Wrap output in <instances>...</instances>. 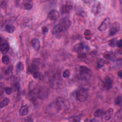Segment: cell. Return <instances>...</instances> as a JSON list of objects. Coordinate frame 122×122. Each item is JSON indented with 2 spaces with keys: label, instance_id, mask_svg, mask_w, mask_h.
Instances as JSON below:
<instances>
[{
  "label": "cell",
  "instance_id": "cell-3",
  "mask_svg": "<svg viewBox=\"0 0 122 122\" xmlns=\"http://www.w3.org/2000/svg\"><path fill=\"white\" fill-rule=\"evenodd\" d=\"M88 90L84 87L79 88L76 93V96L77 99L80 102H84L88 97Z\"/></svg>",
  "mask_w": 122,
  "mask_h": 122
},
{
  "label": "cell",
  "instance_id": "cell-7",
  "mask_svg": "<svg viewBox=\"0 0 122 122\" xmlns=\"http://www.w3.org/2000/svg\"><path fill=\"white\" fill-rule=\"evenodd\" d=\"M113 113V109L112 108L108 109L106 112H104L102 117V121L106 122L109 121L112 117Z\"/></svg>",
  "mask_w": 122,
  "mask_h": 122
},
{
  "label": "cell",
  "instance_id": "cell-1",
  "mask_svg": "<svg viewBox=\"0 0 122 122\" xmlns=\"http://www.w3.org/2000/svg\"><path fill=\"white\" fill-rule=\"evenodd\" d=\"M71 25V21L68 18H64L60 20L53 29V33L54 35H58L67 31Z\"/></svg>",
  "mask_w": 122,
  "mask_h": 122
},
{
  "label": "cell",
  "instance_id": "cell-34",
  "mask_svg": "<svg viewBox=\"0 0 122 122\" xmlns=\"http://www.w3.org/2000/svg\"><path fill=\"white\" fill-rule=\"evenodd\" d=\"M78 57L82 59L86 58V53H81V52L79 53L78 54Z\"/></svg>",
  "mask_w": 122,
  "mask_h": 122
},
{
  "label": "cell",
  "instance_id": "cell-14",
  "mask_svg": "<svg viewBox=\"0 0 122 122\" xmlns=\"http://www.w3.org/2000/svg\"><path fill=\"white\" fill-rule=\"evenodd\" d=\"M10 49V45L7 42H4L1 45V47H0V50L1 52L3 54H6Z\"/></svg>",
  "mask_w": 122,
  "mask_h": 122
},
{
  "label": "cell",
  "instance_id": "cell-20",
  "mask_svg": "<svg viewBox=\"0 0 122 122\" xmlns=\"http://www.w3.org/2000/svg\"><path fill=\"white\" fill-rule=\"evenodd\" d=\"M61 80L62 79L60 77V76H59L58 74L55 75L53 80V85L56 86H59L61 84Z\"/></svg>",
  "mask_w": 122,
  "mask_h": 122
},
{
  "label": "cell",
  "instance_id": "cell-23",
  "mask_svg": "<svg viewBox=\"0 0 122 122\" xmlns=\"http://www.w3.org/2000/svg\"><path fill=\"white\" fill-rule=\"evenodd\" d=\"M10 103V100L8 98H5L3 101L1 102V104H0V107L1 108L5 107L8 105Z\"/></svg>",
  "mask_w": 122,
  "mask_h": 122
},
{
  "label": "cell",
  "instance_id": "cell-28",
  "mask_svg": "<svg viewBox=\"0 0 122 122\" xmlns=\"http://www.w3.org/2000/svg\"><path fill=\"white\" fill-rule=\"evenodd\" d=\"M104 64H105L104 60L103 59H100L97 62V67L99 68H102V67H103L104 66Z\"/></svg>",
  "mask_w": 122,
  "mask_h": 122
},
{
  "label": "cell",
  "instance_id": "cell-15",
  "mask_svg": "<svg viewBox=\"0 0 122 122\" xmlns=\"http://www.w3.org/2000/svg\"><path fill=\"white\" fill-rule=\"evenodd\" d=\"M81 75L86 76L87 75L89 74L91 72L90 69L86 66H81L79 69Z\"/></svg>",
  "mask_w": 122,
  "mask_h": 122
},
{
  "label": "cell",
  "instance_id": "cell-22",
  "mask_svg": "<svg viewBox=\"0 0 122 122\" xmlns=\"http://www.w3.org/2000/svg\"><path fill=\"white\" fill-rule=\"evenodd\" d=\"M104 110L101 109H98L94 113V115L95 117H101L104 114Z\"/></svg>",
  "mask_w": 122,
  "mask_h": 122
},
{
  "label": "cell",
  "instance_id": "cell-38",
  "mask_svg": "<svg viewBox=\"0 0 122 122\" xmlns=\"http://www.w3.org/2000/svg\"><path fill=\"white\" fill-rule=\"evenodd\" d=\"M40 72H37L34 73V74H33V77H34V78H36H36H38V77L40 76Z\"/></svg>",
  "mask_w": 122,
  "mask_h": 122
},
{
  "label": "cell",
  "instance_id": "cell-37",
  "mask_svg": "<svg viewBox=\"0 0 122 122\" xmlns=\"http://www.w3.org/2000/svg\"><path fill=\"white\" fill-rule=\"evenodd\" d=\"M116 46H117L118 47H119V48H121V47H122V40H121V39H120V40L118 41L117 43Z\"/></svg>",
  "mask_w": 122,
  "mask_h": 122
},
{
  "label": "cell",
  "instance_id": "cell-9",
  "mask_svg": "<svg viewBox=\"0 0 122 122\" xmlns=\"http://www.w3.org/2000/svg\"><path fill=\"white\" fill-rule=\"evenodd\" d=\"M103 6L102 4L99 2H97L93 6L92 12L95 15L99 14L102 10Z\"/></svg>",
  "mask_w": 122,
  "mask_h": 122
},
{
  "label": "cell",
  "instance_id": "cell-6",
  "mask_svg": "<svg viewBox=\"0 0 122 122\" xmlns=\"http://www.w3.org/2000/svg\"><path fill=\"white\" fill-rule=\"evenodd\" d=\"M120 29V25L119 22H115L113 23L111 26L110 31H109V34L110 36H113L115 35L116 33H117Z\"/></svg>",
  "mask_w": 122,
  "mask_h": 122
},
{
  "label": "cell",
  "instance_id": "cell-31",
  "mask_svg": "<svg viewBox=\"0 0 122 122\" xmlns=\"http://www.w3.org/2000/svg\"><path fill=\"white\" fill-rule=\"evenodd\" d=\"M4 90H5V85L3 83H1V84H0V95H3Z\"/></svg>",
  "mask_w": 122,
  "mask_h": 122
},
{
  "label": "cell",
  "instance_id": "cell-21",
  "mask_svg": "<svg viewBox=\"0 0 122 122\" xmlns=\"http://www.w3.org/2000/svg\"><path fill=\"white\" fill-rule=\"evenodd\" d=\"M5 31L9 33H13L15 31V27L11 24H7L5 27Z\"/></svg>",
  "mask_w": 122,
  "mask_h": 122
},
{
  "label": "cell",
  "instance_id": "cell-16",
  "mask_svg": "<svg viewBox=\"0 0 122 122\" xmlns=\"http://www.w3.org/2000/svg\"><path fill=\"white\" fill-rule=\"evenodd\" d=\"M32 45L35 51H38L40 50L41 47V44L40 41L38 39L34 38L33 39L32 41Z\"/></svg>",
  "mask_w": 122,
  "mask_h": 122
},
{
  "label": "cell",
  "instance_id": "cell-8",
  "mask_svg": "<svg viewBox=\"0 0 122 122\" xmlns=\"http://www.w3.org/2000/svg\"><path fill=\"white\" fill-rule=\"evenodd\" d=\"M110 19L109 18H105L98 27V29L100 32L105 31L110 26Z\"/></svg>",
  "mask_w": 122,
  "mask_h": 122
},
{
  "label": "cell",
  "instance_id": "cell-33",
  "mask_svg": "<svg viewBox=\"0 0 122 122\" xmlns=\"http://www.w3.org/2000/svg\"><path fill=\"white\" fill-rule=\"evenodd\" d=\"M5 92L7 95H11L12 93L13 89L10 87H7L5 88Z\"/></svg>",
  "mask_w": 122,
  "mask_h": 122
},
{
  "label": "cell",
  "instance_id": "cell-27",
  "mask_svg": "<svg viewBox=\"0 0 122 122\" xmlns=\"http://www.w3.org/2000/svg\"><path fill=\"white\" fill-rule=\"evenodd\" d=\"M2 62L4 64H7L10 63V59L8 57V56H7V55H4L3 56L2 59Z\"/></svg>",
  "mask_w": 122,
  "mask_h": 122
},
{
  "label": "cell",
  "instance_id": "cell-10",
  "mask_svg": "<svg viewBox=\"0 0 122 122\" xmlns=\"http://www.w3.org/2000/svg\"><path fill=\"white\" fill-rule=\"evenodd\" d=\"M72 9V6L70 4L67 3L63 5L61 8V12L62 14H69Z\"/></svg>",
  "mask_w": 122,
  "mask_h": 122
},
{
  "label": "cell",
  "instance_id": "cell-13",
  "mask_svg": "<svg viewBox=\"0 0 122 122\" xmlns=\"http://www.w3.org/2000/svg\"><path fill=\"white\" fill-rule=\"evenodd\" d=\"M59 12L56 10H51L48 14V17L52 21H56L59 18Z\"/></svg>",
  "mask_w": 122,
  "mask_h": 122
},
{
  "label": "cell",
  "instance_id": "cell-2",
  "mask_svg": "<svg viewBox=\"0 0 122 122\" xmlns=\"http://www.w3.org/2000/svg\"><path fill=\"white\" fill-rule=\"evenodd\" d=\"M55 102L60 110H68L71 107L69 102L66 99L63 97H58Z\"/></svg>",
  "mask_w": 122,
  "mask_h": 122
},
{
  "label": "cell",
  "instance_id": "cell-18",
  "mask_svg": "<svg viewBox=\"0 0 122 122\" xmlns=\"http://www.w3.org/2000/svg\"><path fill=\"white\" fill-rule=\"evenodd\" d=\"M85 48V45L83 43H79L74 46L73 50L75 52L77 53L82 52Z\"/></svg>",
  "mask_w": 122,
  "mask_h": 122
},
{
  "label": "cell",
  "instance_id": "cell-12",
  "mask_svg": "<svg viewBox=\"0 0 122 122\" xmlns=\"http://www.w3.org/2000/svg\"><path fill=\"white\" fill-rule=\"evenodd\" d=\"M104 56L105 58L108 60L113 61L119 60V57H118L117 54L115 53L112 52H106L104 53Z\"/></svg>",
  "mask_w": 122,
  "mask_h": 122
},
{
  "label": "cell",
  "instance_id": "cell-29",
  "mask_svg": "<svg viewBox=\"0 0 122 122\" xmlns=\"http://www.w3.org/2000/svg\"><path fill=\"white\" fill-rule=\"evenodd\" d=\"M70 74H71V72L70 70L66 69L63 71V76L65 78H68L70 77Z\"/></svg>",
  "mask_w": 122,
  "mask_h": 122
},
{
  "label": "cell",
  "instance_id": "cell-11",
  "mask_svg": "<svg viewBox=\"0 0 122 122\" xmlns=\"http://www.w3.org/2000/svg\"><path fill=\"white\" fill-rule=\"evenodd\" d=\"M36 93L38 97L41 99H44L47 96V91L45 88L41 87L40 88H37Z\"/></svg>",
  "mask_w": 122,
  "mask_h": 122
},
{
  "label": "cell",
  "instance_id": "cell-36",
  "mask_svg": "<svg viewBox=\"0 0 122 122\" xmlns=\"http://www.w3.org/2000/svg\"><path fill=\"white\" fill-rule=\"evenodd\" d=\"M48 30H49L48 28L46 26H44L42 28V32H43V33H44V34L48 32Z\"/></svg>",
  "mask_w": 122,
  "mask_h": 122
},
{
  "label": "cell",
  "instance_id": "cell-5",
  "mask_svg": "<svg viewBox=\"0 0 122 122\" xmlns=\"http://www.w3.org/2000/svg\"><path fill=\"white\" fill-rule=\"evenodd\" d=\"M113 81L109 76H106L103 80L102 88L104 90H108L112 87Z\"/></svg>",
  "mask_w": 122,
  "mask_h": 122
},
{
  "label": "cell",
  "instance_id": "cell-26",
  "mask_svg": "<svg viewBox=\"0 0 122 122\" xmlns=\"http://www.w3.org/2000/svg\"><path fill=\"white\" fill-rule=\"evenodd\" d=\"M33 5L32 4L29 2H27L24 4V8L25 10H30L32 9Z\"/></svg>",
  "mask_w": 122,
  "mask_h": 122
},
{
  "label": "cell",
  "instance_id": "cell-25",
  "mask_svg": "<svg viewBox=\"0 0 122 122\" xmlns=\"http://www.w3.org/2000/svg\"><path fill=\"white\" fill-rule=\"evenodd\" d=\"M118 41L117 40L116 38H113L111 40H110L109 42V45L110 46L112 47H114L116 46L117 43Z\"/></svg>",
  "mask_w": 122,
  "mask_h": 122
},
{
  "label": "cell",
  "instance_id": "cell-39",
  "mask_svg": "<svg viewBox=\"0 0 122 122\" xmlns=\"http://www.w3.org/2000/svg\"><path fill=\"white\" fill-rule=\"evenodd\" d=\"M118 76H119V77L122 78V72H121V71H120V72H118Z\"/></svg>",
  "mask_w": 122,
  "mask_h": 122
},
{
  "label": "cell",
  "instance_id": "cell-32",
  "mask_svg": "<svg viewBox=\"0 0 122 122\" xmlns=\"http://www.w3.org/2000/svg\"><path fill=\"white\" fill-rule=\"evenodd\" d=\"M122 102V98L120 95L117 97L115 100V104L116 105H120Z\"/></svg>",
  "mask_w": 122,
  "mask_h": 122
},
{
  "label": "cell",
  "instance_id": "cell-4",
  "mask_svg": "<svg viewBox=\"0 0 122 122\" xmlns=\"http://www.w3.org/2000/svg\"><path fill=\"white\" fill-rule=\"evenodd\" d=\"M60 110L59 108H58L56 102L51 103L50 104H49L47 108V113L50 114H55L58 113L59 111Z\"/></svg>",
  "mask_w": 122,
  "mask_h": 122
},
{
  "label": "cell",
  "instance_id": "cell-24",
  "mask_svg": "<svg viewBox=\"0 0 122 122\" xmlns=\"http://www.w3.org/2000/svg\"><path fill=\"white\" fill-rule=\"evenodd\" d=\"M84 35H85V38L87 40H90L92 38V35L90 30H88V29L86 30L84 32Z\"/></svg>",
  "mask_w": 122,
  "mask_h": 122
},
{
  "label": "cell",
  "instance_id": "cell-17",
  "mask_svg": "<svg viewBox=\"0 0 122 122\" xmlns=\"http://www.w3.org/2000/svg\"><path fill=\"white\" fill-rule=\"evenodd\" d=\"M29 113L28 107L26 105H22L19 110V113L21 116H25Z\"/></svg>",
  "mask_w": 122,
  "mask_h": 122
},
{
  "label": "cell",
  "instance_id": "cell-19",
  "mask_svg": "<svg viewBox=\"0 0 122 122\" xmlns=\"http://www.w3.org/2000/svg\"><path fill=\"white\" fill-rule=\"evenodd\" d=\"M28 71L30 73H32V75L39 72L38 71V67L35 64H32L28 68Z\"/></svg>",
  "mask_w": 122,
  "mask_h": 122
},
{
  "label": "cell",
  "instance_id": "cell-30",
  "mask_svg": "<svg viewBox=\"0 0 122 122\" xmlns=\"http://www.w3.org/2000/svg\"><path fill=\"white\" fill-rule=\"evenodd\" d=\"M17 70L18 72H20L23 69V64L22 62H19L17 65Z\"/></svg>",
  "mask_w": 122,
  "mask_h": 122
},
{
  "label": "cell",
  "instance_id": "cell-35",
  "mask_svg": "<svg viewBox=\"0 0 122 122\" xmlns=\"http://www.w3.org/2000/svg\"><path fill=\"white\" fill-rule=\"evenodd\" d=\"M115 117L117 119H121V118H122V114H121V110H119V111L117 112L115 115Z\"/></svg>",
  "mask_w": 122,
  "mask_h": 122
}]
</instances>
